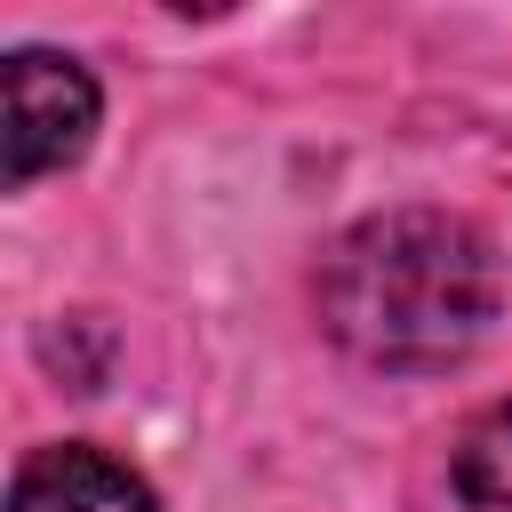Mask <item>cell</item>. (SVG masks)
Listing matches in <instances>:
<instances>
[{
  "label": "cell",
  "instance_id": "1",
  "mask_svg": "<svg viewBox=\"0 0 512 512\" xmlns=\"http://www.w3.org/2000/svg\"><path fill=\"white\" fill-rule=\"evenodd\" d=\"M496 248L448 208L360 216L320 256V328L368 368H448L496 320Z\"/></svg>",
  "mask_w": 512,
  "mask_h": 512
},
{
  "label": "cell",
  "instance_id": "2",
  "mask_svg": "<svg viewBox=\"0 0 512 512\" xmlns=\"http://www.w3.org/2000/svg\"><path fill=\"white\" fill-rule=\"evenodd\" d=\"M96 136V80L56 48H16L0 72V176L24 192L32 176H56Z\"/></svg>",
  "mask_w": 512,
  "mask_h": 512
},
{
  "label": "cell",
  "instance_id": "3",
  "mask_svg": "<svg viewBox=\"0 0 512 512\" xmlns=\"http://www.w3.org/2000/svg\"><path fill=\"white\" fill-rule=\"evenodd\" d=\"M8 512H160V504L120 456H104L88 440H64V448H40V456L16 464Z\"/></svg>",
  "mask_w": 512,
  "mask_h": 512
},
{
  "label": "cell",
  "instance_id": "4",
  "mask_svg": "<svg viewBox=\"0 0 512 512\" xmlns=\"http://www.w3.org/2000/svg\"><path fill=\"white\" fill-rule=\"evenodd\" d=\"M456 496L464 512H512V400H496L456 440Z\"/></svg>",
  "mask_w": 512,
  "mask_h": 512
}]
</instances>
